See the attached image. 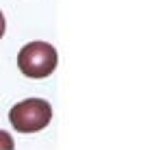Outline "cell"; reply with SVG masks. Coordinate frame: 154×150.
I'll return each instance as SVG.
<instances>
[{"mask_svg":"<svg viewBox=\"0 0 154 150\" xmlns=\"http://www.w3.org/2000/svg\"><path fill=\"white\" fill-rule=\"evenodd\" d=\"M59 55L54 46L46 42H30L17 55V67L28 78H46L54 72Z\"/></svg>","mask_w":154,"mask_h":150,"instance_id":"6da1fadb","label":"cell"},{"mask_svg":"<svg viewBox=\"0 0 154 150\" xmlns=\"http://www.w3.org/2000/svg\"><path fill=\"white\" fill-rule=\"evenodd\" d=\"M9 120L17 133H37L46 128L52 120V107L42 98H28L17 102L11 111Z\"/></svg>","mask_w":154,"mask_h":150,"instance_id":"7a4b0ae2","label":"cell"},{"mask_svg":"<svg viewBox=\"0 0 154 150\" xmlns=\"http://www.w3.org/2000/svg\"><path fill=\"white\" fill-rule=\"evenodd\" d=\"M0 150H13V139L5 131H0Z\"/></svg>","mask_w":154,"mask_h":150,"instance_id":"3957f363","label":"cell"},{"mask_svg":"<svg viewBox=\"0 0 154 150\" xmlns=\"http://www.w3.org/2000/svg\"><path fill=\"white\" fill-rule=\"evenodd\" d=\"M5 26H7V22H5L2 11H0V39H2V35H5Z\"/></svg>","mask_w":154,"mask_h":150,"instance_id":"277c9868","label":"cell"}]
</instances>
